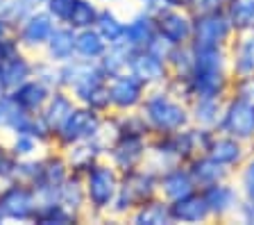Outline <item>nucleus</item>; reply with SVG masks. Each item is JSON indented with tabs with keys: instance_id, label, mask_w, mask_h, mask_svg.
I'll return each instance as SVG.
<instances>
[{
	"instance_id": "2eb2a0df",
	"label": "nucleus",
	"mask_w": 254,
	"mask_h": 225,
	"mask_svg": "<svg viewBox=\"0 0 254 225\" xmlns=\"http://www.w3.org/2000/svg\"><path fill=\"white\" fill-rule=\"evenodd\" d=\"M157 39V23L154 16L141 11L132 18L129 23H125V34H123V43L129 50H145L150 43Z\"/></svg>"
},
{
	"instance_id": "a211bd4d",
	"label": "nucleus",
	"mask_w": 254,
	"mask_h": 225,
	"mask_svg": "<svg viewBox=\"0 0 254 225\" xmlns=\"http://www.w3.org/2000/svg\"><path fill=\"white\" fill-rule=\"evenodd\" d=\"M189 112L190 123L216 130L222 112V100L220 98H193V100H189Z\"/></svg>"
},
{
	"instance_id": "cd10ccee",
	"label": "nucleus",
	"mask_w": 254,
	"mask_h": 225,
	"mask_svg": "<svg viewBox=\"0 0 254 225\" xmlns=\"http://www.w3.org/2000/svg\"><path fill=\"white\" fill-rule=\"evenodd\" d=\"M75 2H77V0H50V11H53V16H57L59 21L68 23Z\"/></svg>"
},
{
	"instance_id": "393cba45",
	"label": "nucleus",
	"mask_w": 254,
	"mask_h": 225,
	"mask_svg": "<svg viewBox=\"0 0 254 225\" xmlns=\"http://www.w3.org/2000/svg\"><path fill=\"white\" fill-rule=\"evenodd\" d=\"M98 14L100 11L95 9L91 2L86 0H77L70 11V18H68V25L70 27H79V30H86V27H93L95 21H98Z\"/></svg>"
},
{
	"instance_id": "a878e982",
	"label": "nucleus",
	"mask_w": 254,
	"mask_h": 225,
	"mask_svg": "<svg viewBox=\"0 0 254 225\" xmlns=\"http://www.w3.org/2000/svg\"><path fill=\"white\" fill-rule=\"evenodd\" d=\"M75 39L77 34H73V30L68 27H59L50 34V41H53V53L57 59H66L75 53Z\"/></svg>"
},
{
	"instance_id": "ddd939ff",
	"label": "nucleus",
	"mask_w": 254,
	"mask_h": 225,
	"mask_svg": "<svg viewBox=\"0 0 254 225\" xmlns=\"http://www.w3.org/2000/svg\"><path fill=\"white\" fill-rule=\"evenodd\" d=\"M170 212H173V223L195 225V223H209V221H213L211 209L206 205V198H204V193H202V189H197V191L189 193L184 198L170 203Z\"/></svg>"
},
{
	"instance_id": "dca6fc26",
	"label": "nucleus",
	"mask_w": 254,
	"mask_h": 225,
	"mask_svg": "<svg viewBox=\"0 0 254 225\" xmlns=\"http://www.w3.org/2000/svg\"><path fill=\"white\" fill-rule=\"evenodd\" d=\"M227 50H229V69H232V75L254 73V32L236 34Z\"/></svg>"
},
{
	"instance_id": "423d86ee",
	"label": "nucleus",
	"mask_w": 254,
	"mask_h": 225,
	"mask_svg": "<svg viewBox=\"0 0 254 225\" xmlns=\"http://www.w3.org/2000/svg\"><path fill=\"white\" fill-rule=\"evenodd\" d=\"M150 150V137H136V134H118V141L111 148V164L118 173L134 171L145 166Z\"/></svg>"
},
{
	"instance_id": "2f4dec72",
	"label": "nucleus",
	"mask_w": 254,
	"mask_h": 225,
	"mask_svg": "<svg viewBox=\"0 0 254 225\" xmlns=\"http://www.w3.org/2000/svg\"><path fill=\"white\" fill-rule=\"evenodd\" d=\"M252 148H254V146H252Z\"/></svg>"
},
{
	"instance_id": "7c9ffc66",
	"label": "nucleus",
	"mask_w": 254,
	"mask_h": 225,
	"mask_svg": "<svg viewBox=\"0 0 254 225\" xmlns=\"http://www.w3.org/2000/svg\"><path fill=\"white\" fill-rule=\"evenodd\" d=\"M168 2L170 7H177V9H189L193 0H168Z\"/></svg>"
},
{
	"instance_id": "c85d7f7f",
	"label": "nucleus",
	"mask_w": 254,
	"mask_h": 225,
	"mask_svg": "<svg viewBox=\"0 0 254 225\" xmlns=\"http://www.w3.org/2000/svg\"><path fill=\"white\" fill-rule=\"evenodd\" d=\"M141 7L145 14H150V16H159L161 11L170 9V2L168 0H141Z\"/></svg>"
},
{
	"instance_id": "4468645a",
	"label": "nucleus",
	"mask_w": 254,
	"mask_h": 225,
	"mask_svg": "<svg viewBox=\"0 0 254 225\" xmlns=\"http://www.w3.org/2000/svg\"><path fill=\"white\" fill-rule=\"evenodd\" d=\"M186 166H189L190 175L195 180L197 189H206V187H211V184H218L222 180H232L234 177V173L229 168H225L216 159H211L206 152L195 155L190 161H186Z\"/></svg>"
},
{
	"instance_id": "f8f14e48",
	"label": "nucleus",
	"mask_w": 254,
	"mask_h": 225,
	"mask_svg": "<svg viewBox=\"0 0 254 225\" xmlns=\"http://www.w3.org/2000/svg\"><path fill=\"white\" fill-rule=\"evenodd\" d=\"M193 191H197V184L186 164H177L159 173V196H164L168 203H175Z\"/></svg>"
},
{
	"instance_id": "f03ea898",
	"label": "nucleus",
	"mask_w": 254,
	"mask_h": 225,
	"mask_svg": "<svg viewBox=\"0 0 254 225\" xmlns=\"http://www.w3.org/2000/svg\"><path fill=\"white\" fill-rule=\"evenodd\" d=\"M159 196V173L150 166H138L134 171L121 173V184L114 198V209L118 214L129 216L138 205Z\"/></svg>"
},
{
	"instance_id": "6e6552de",
	"label": "nucleus",
	"mask_w": 254,
	"mask_h": 225,
	"mask_svg": "<svg viewBox=\"0 0 254 225\" xmlns=\"http://www.w3.org/2000/svg\"><path fill=\"white\" fill-rule=\"evenodd\" d=\"M206 198V205L211 209V219L213 221H229L236 219L238 205L243 200L241 196V189H238L236 182L232 180H222L218 184H211V187L202 189Z\"/></svg>"
},
{
	"instance_id": "9b49d317",
	"label": "nucleus",
	"mask_w": 254,
	"mask_h": 225,
	"mask_svg": "<svg viewBox=\"0 0 254 225\" xmlns=\"http://www.w3.org/2000/svg\"><path fill=\"white\" fill-rule=\"evenodd\" d=\"M129 71L134 75H138L148 89H154V86H164L170 77V69L168 62L161 59L159 55L150 53V50H136L132 57V64H129Z\"/></svg>"
},
{
	"instance_id": "f257e3e1",
	"label": "nucleus",
	"mask_w": 254,
	"mask_h": 225,
	"mask_svg": "<svg viewBox=\"0 0 254 225\" xmlns=\"http://www.w3.org/2000/svg\"><path fill=\"white\" fill-rule=\"evenodd\" d=\"M141 114L145 116L150 125V132L154 134H173L190 125L189 102L177 98L166 86H154L148 89L145 100H143Z\"/></svg>"
},
{
	"instance_id": "aec40b11",
	"label": "nucleus",
	"mask_w": 254,
	"mask_h": 225,
	"mask_svg": "<svg viewBox=\"0 0 254 225\" xmlns=\"http://www.w3.org/2000/svg\"><path fill=\"white\" fill-rule=\"evenodd\" d=\"M225 14L229 16L236 34L254 32V0H229Z\"/></svg>"
},
{
	"instance_id": "c756f323",
	"label": "nucleus",
	"mask_w": 254,
	"mask_h": 225,
	"mask_svg": "<svg viewBox=\"0 0 254 225\" xmlns=\"http://www.w3.org/2000/svg\"><path fill=\"white\" fill-rule=\"evenodd\" d=\"M236 221H241V223H248V225H254V205L248 203V200H241V205H238V212H236Z\"/></svg>"
},
{
	"instance_id": "0eeeda50",
	"label": "nucleus",
	"mask_w": 254,
	"mask_h": 225,
	"mask_svg": "<svg viewBox=\"0 0 254 225\" xmlns=\"http://www.w3.org/2000/svg\"><path fill=\"white\" fill-rule=\"evenodd\" d=\"M154 23H157V34L170 46H186L193 41V14L189 9L170 7L154 16Z\"/></svg>"
},
{
	"instance_id": "412c9836",
	"label": "nucleus",
	"mask_w": 254,
	"mask_h": 225,
	"mask_svg": "<svg viewBox=\"0 0 254 225\" xmlns=\"http://www.w3.org/2000/svg\"><path fill=\"white\" fill-rule=\"evenodd\" d=\"M195 66V55H193V46H175L168 55V69H170V77L175 80H186L193 73Z\"/></svg>"
},
{
	"instance_id": "5701e85b",
	"label": "nucleus",
	"mask_w": 254,
	"mask_h": 225,
	"mask_svg": "<svg viewBox=\"0 0 254 225\" xmlns=\"http://www.w3.org/2000/svg\"><path fill=\"white\" fill-rule=\"evenodd\" d=\"M95 30L102 34V39H105L107 43H121L123 41V34H125V23L118 21L114 14H111L109 9L100 11L98 14V21H95Z\"/></svg>"
},
{
	"instance_id": "f3484780",
	"label": "nucleus",
	"mask_w": 254,
	"mask_h": 225,
	"mask_svg": "<svg viewBox=\"0 0 254 225\" xmlns=\"http://www.w3.org/2000/svg\"><path fill=\"white\" fill-rule=\"evenodd\" d=\"M129 219L138 225H173V212H170V203L164 196H154L143 205H138L129 214Z\"/></svg>"
},
{
	"instance_id": "b1692460",
	"label": "nucleus",
	"mask_w": 254,
	"mask_h": 225,
	"mask_svg": "<svg viewBox=\"0 0 254 225\" xmlns=\"http://www.w3.org/2000/svg\"><path fill=\"white\" fill-rule=\"evenodd\" d=\"M234 175H236V184H238V189H241L243 200L254 205V148L250 150L248 159L241 164V168H238Z\"/></svg>"
},
{
	"instance_id": "bb28decb",
	"label": "nucleus",
	"mask_w": 254,
	"mask_h": 225,
	"mask_svg": "<svg viewBox=\"0 0 254 225\" xmlns=\"http://www.w3.org/2000/svg\"><path fill=\"white\" fill-rule=\"evenodd\" d=\"M229 96H236V98H243V100L254 102V73L234 75Z\"/></svg>"
},
{
	"instance_id": "6ab92c4d",
	"label": "nucleus",
	"mask_w": 254,
	"mask_h": 225,
	"mask_svg": "<svg viewBox=\"0 0 254 225\" xmlns=\"http://www.w3.org/2000/svg\"><path fill=\"white\" fill-rule=\"evenodd\" d=\"M132 57H134V50H129L123 41L111 43L109 48L105 50V55L100 57L102 71H105V75H109V77H114V75H118V73H125V71H129Z\"/></svg>"
},
{
	"instance_id": "4be33fe9",
	"label": "nucleus",
	"mask_w": 254,
	"mask_h": 225,
	"mask_svg": "<svg viewBox=\"0 0 254 225\" xmlns=\"http://www.w3.org/2000/svg\"><path fill=\"white\" fill-rule=\"evenodd\" d=\"M107 48H109V43L102 39V34L95 27L82 30L77 34V39H75V53H79L86 59H100Z\"/></svg>"
},
{
	"instance_id": "9d476101",
	"label": "nucleus",
	"mask_w": 254,
	"mask_h": 225,
	"mask_svg": "<svg viewBox=\"0 0 254 225\" xmlns=\"http://www.w3.org/2000/svg\"><path fill=\"white\" fill-rule=\"evenodd\" d=\"M204 152L211 157V159H216L218 164H222L225 168H229L232 173H236L238 168H241V164L248 159L250 146L243 144V141H238L236 137H229V134L216 130L211 144H209V148H206Z\"/></svg>"
},
{
	"instance_id": "20e7f679",
	"label": "nucleus",
	"mask_w": 254,
	"mask_h": 225,
	"mask_svg": "<svg viewBox=\"0 0 254 225\" xmlns=\"http://www.w3.org/2000/svg\"><path fill=\"white\" fill-rule=\"evenodd\" d=\"M236 37L232 21L225 11H211V14H197L193 16V41L195 46H222L229 48L232 39Z\"/></svg>"
},
{
	"instance_id": "7ed1b4c3",
	"label": "nucleus",
	"mask_w": 254,
	"mask_h": 225,
	"mask_svg": "<svg viewBox=\"0 0 254 225\" xmlns=\"http://www.w3.org/2000/svg\"><path fill=\"white\" fill-rule=\"evenodd\" d=\"M218 132L236 137L238 141L254 146V102L236 96H227L222 100V112L218 121Z\"/></svg>"
},
{
	"instance_id": "39448f33",
	"label": "nucleus",
	"mask_w": 254,
	"mask_h": 225,
	"mask_svg": "<svg viewBox=\"0 0 254 225\" xmlns=\"http://www.w3.org/2000/svg\"><path fill=\"white\" fill-rule=\"evenodd\" d=\"M107 86H109L111 107H116L118 112L138 109L143 105V100H145V93H148V84L138 75H134L132 71L114 75Z\"/></svg>"
},
{
	"instance_id": "1a4fd4ad",
	"label": "nucleus",
	"mask_w": 254,
	"mask_h": 225,
	"mask_svg": "<svg viewBox=\"0 0 254 225\" xmlns=\"http://www.w3.org/2000/svg\"><path fill=\"white\" fill-rule=\"evenodd\" d=\"M118 184H121V175H118L116 166H93L86 177V193L89 200L95 207H109L114 205V198L118 193Z\"/></svg>"
}]
</instances>
